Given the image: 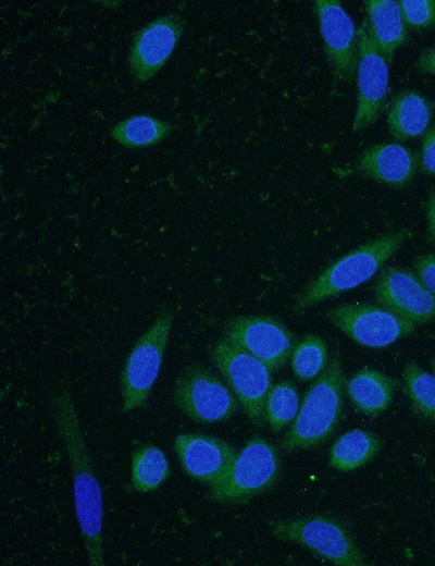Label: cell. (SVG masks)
I'll return each instance as SVG.
<instances>
[{
	"instance_id": "obj_1",
	"label": "cell",
	"mask_w": 435,
	"mask_h": 566,
	"mask_svg": "<svg viewBox=\"0 0 435 566\" xmlns=\"http://www.w3.org/2000/svg\"><path fill=\"white\" fill-rule=\"evenodd\" d=\"M50 410L71 465L75 514L88 563L91 566H102L104 564L102 491L66 383L62 382L54 389L50 399Z\"/></svg>"
},
{
	"instance_id": "obj_2",
	"label": "cell",
	"mask_w": 435,
	"mask_h": 566,
	"mask_svg": "<svg viewBox=\"0 0 435 566\" xmlns=\"http://www.w3.org/2000/svg\"><path fill=\"white\" fill-rule=\"evenodd\" d=\"M411 235L409 230L390 232L337 259L296 296L294 311L299 313L370 280Z\"/></svg>"
},
{
	"instance_id": "obj_3",
	"label": "cell",
	"mask_w": 435,
	"mask_h": 566,
	"mask_svg": "<svg viewBox=\"0 0 435 566\" xmlns=\"http://www.w3.org/2000/svg\"><path fill=\"white\" fill-rule=\"evenodd\" d=\"M344 383L340 361L335 355L307 391L290 429L279 442L283 450L315 447L331 436L343 414Z\"/></svg>"
},
{
	"instance_id": "obj_4",
	"label": "cell",
	"mask_w": 435,
	"mask_h": 566,
	"mask_svg": "<svg viewBox=\"0 0 435 566\" xmlns=\"http://www.w3.org/2000/svg\"><path fill=\"white\" fill-rule=\"evenodd\" d=\"M269 526L274 538L298 543L335 565H366L348 528L333 516L314 514L276 519Z\"/></svg>"
},
{
	"instance_id": "obj_5",
	"label": "cell",
	"mask_w": 435,
	"mask_h": 566,
	"mask_svg": "<svg viewBox=\"0 0 435 566\" xmlns=\"http://www.w3.org/2000/svg\"><path fill=\"white\" fill-rule=\"evenodd\" d=\"M173 319L170 309H162L127 355L120 377L123 411L147 404L159 376Z\"/></svg>"
},
{
	"instance_id": "obj_6",
	"label": "cell",
	"mask_w": 435,
	"mask_h": 566,
	"mask_svg": "<svg viewBox=\"0 0 435 566\" xmlns=\"http://www.w3.org/2000/svg\"><path fill=\"white\" fill-rule=\"evenodd\" d=\"M275 446L262 436L251 438L237 453L225 479L211 487L208 497L225 504H240L269 490L279 476Z\"/></svg>"
},
{
	"instance_id": "obj_7",
	"label": "cell",
	"mask_w": 435,
	"mask_h": 566,
	"mask_svg": "<svg viewBox=\"0 0 435 566\" xmlns=\"http://www.w3.org/2000/svg\"><path fill=\"white\" fill-rule=\"evenodd\" d=\"M211 358L248 418L258 427L264 426L265 402L272 387L271 370L225 337L215 342Z\"/></svg>"
},
{
	"instance_id": "obj_8",
	"label": "cell",
	"mask_w": 435,
	"mask_h": 566,
	"mask_svg": "<svg viewBox=\"0 0 435 566\" xmlns=\"http://www.w3.org/2000/svg\"><path fill=\"white\" fill-rule=\"evenodd\" d=\"M237 401L229 385L198 362L186 367L173 385V402L177 409L199 423L228 420L238 408Z\"/></svg>"
},
{
	"instance_id": "obj_9",
	"label": "cell",
	"mask_w": 435,
	"mask_h": 566,
	"mask_svg": "<svg viewBox=\"0 0 435 566\" xmlns=\"http://www.w3.org/2000/svg\"><path fill=\"white\" fill-rule=\"evenodd\" d=\"M326 317L347 336L373 348L389 346L413 333L415 323L372 304H344L327 310Z\"/></svg>"
},
{
	"instance_id": "obj_10",
	"label": "cell",
	"mask_w": 435,
	"mask_h": 566,
	"mask_svg": "<svg viewBox=\"0 0 435 566\" xmlns=\"http://www.w3.org/2000/svg\"><path fill=\"white\" fill-rule=\"evenodd\" d=\"M262 361L271 371L282 368L293 354L291 332L271 316H239L224 325V336Z\"/></svg>"
},
{
	"instance_id": "obj_11",
	"label": "cell",
	"mask_w": 435,
	"mask_h": 566,
	"mask_svg": "<svg viewBox=\"0 0 435 566\" xmlns=\"http://www.w3.org/2000/svg\"><path fill=\"white\" fill-rule=\"evenodd\" d=\"M357 109L353 131L363 130L380 118L387 100L389 77L388 61L373 42L364 21L357 30Z\"/></svg>"
},
{
	"instance_id": "obj_12",
	"label": "cell",
	"mask_w": 435,
	"mask_h": 566,
	"mask_svg": "<svg viewBox=\"0 0 435 566\" xmlns=\"http://www.w3.org/2000/svg\"><path fill=\"white\" fill-rule=\"evenodd\" d=\"M374 295L381 306L414 323L435 320V296L406 268L384 269L374 284Z\"/></svg>"
},
{
	"instance_id": "obj_13",
	"label": "cell",
	"mask_w": 435,
	"mask_h": 566,
	"mask_svg": "<svg viewBox=\"0 0 435 566\" xmlns=\"http://www.w3.org/2000/svg\"><path fill=\"white\" fill-rule=\"evenodd\" d=\"M173 447L183 470L210 488L225 479L237 455L228 442L198 433L176 435Z\"/></svg>"
},
{
	"instance_id": "obj_14",
	"label": "cell",
	"mask_w": 435,
	"mask_h": 566,
	"mask_svg": "<svg viewBox=\"0 0 435 566\" xmlns=\"http://www.w3.org/2000/svg\"><path fill=\"white\" fill-rule=\"evenodd\" d=\"M313 8L334 74L343 81L352 79L358 66V40L351 19L337 0H316Z\"/></svg>"
},
{
	"instance_id": "obj_15",
	"label": "cell",
	"mask_w": 435,
	"mask_h": 566,
	"mask_svg": "<svg viewBox=\"0 0 435 566\" xmlns=\"http://www.w3.org/2000/svg\"><path fill=\"white\" fill-rule=\"evenodd\" d=\"M183 27V20L171 14L152 21L136 34L128 61L132 74L138 81H148L162 67L178 41Z\"/></svg>"
},
{
	"instance_id": "obj_16",
	"label": "cell",
	"mask_w": 435,
	"mask_h": 566,
	"mask_svg": "<svg viewBox=\"0 0 435 566\" xmlns=\"http://www.w3.org/2000/svg\"><path fill=\"white\" fill-rule=\"evenodd\" d=\"M418 169V155L396 143H382L364 149L356 161L359 174L394 188H402Z\"/></svg>"
},
{
	"instance_id": "obj_17",
	"label": "cell",
	"mask_w": 435,
	"mask_h": 566,
	"mask_svg": "<svg viewBox=\"0 0 435 566\" xmlns=\"http://www.w3.org/2000/svg\"><path fill=\"white\" fill-rule=\"evenodd\" d=\"M364 8V22L371 38L389 63L395 50L408 38L399 3L394 0H368Z\"/></svg>"
},
{
	"instance_id": "obj_18",
	"label": "cell",
	"mask_w": 435,
	"mask_h": 566,
	"mask_svg": "<svg viewBox=\"0 0 435 566\" xmlns=\"http://www.w3.org/2000/svg\"><path fill=\"white\" fill-rule=\"evenodd\" d=\"M433 115V104L420 93L411 89L398 93L387 112L390 135L399 142L425 133Z\"/></svg>"
},
{
	"instance_id": "obj_19",
	"label": "cell",
	"mask_w": 435,
	"mask_h": 566,
	"mask_svg": "<svg viewBox=\"0 0 435 566\" xmlns=\"http://www.w3.org/2000/svg\"><path fill=\"white\" fill-rule=\"evenodd\" d=\"M396 385V380L378 370L366 368L348 381L346 392L359 411L376 416L390 405Z\"/></svg>"
},
{
	"instance_id": "obj_20",
	"label": "cell",
	"mask_w": 435,
	"mask_h": 566,
	"mask_svg": "<svg viewBox=\"0 0 435 566\" xmlns=\"http://www.w3.org/2000/svg\"><path fill=\"white\" fill-rule=\"evenodd\" d=\"M381 447L382 440L378 435L368 430L355 429L333 443L330 463L340 471L355 470L369 463Z\"/></svg>"
},
{
	"instance_id": "obj_21",
	"label": "cell",
	"mask_w": 435,
	"mask_h": 566,
	"mask_svg": "<svg viewBox=\"0 0 435 566\" xmlns=\"http://www.w3.org/2000/svg\"><path fill=\"white\" fill-rule=\"evenodd\" d=\"M132 484L140 493L157 490L170 477L164 453L154 445H142L132 456Z\"/></svg>"
},
{
	"instance_id": "obj_22",
	"label": "cell",
	"mask_w": 435,
	"mask_h": 566,
	"mask_svg": "<svg viewBox=\"0 0 435 566\" xmlns=\"http://www.w3.org/2000/svg\"><path fill=\"white\" fill-rule=\"evenodd\" d=\"M170 132L171 126L164 121L142 114L120 122L112 128L111 135L126 147L138 148L161 142Z\"/></svg>"
},
{
	"instance_id": "obj_23",
	"label": "cell",
	"mask_w": 435,
	"mask_h": 566,
	"mask_svg": "<svg viewBox=\"0 0 435 566\" xmlns=\"http://www.w3.org/2000/svg\"><path fill=\"white\" fill-rule=\"evenodd\" d=\"M403 384L414 413L435 420V376L414 362H408L403 370Z\"/></svg>"
},
{
	"instance_id": "obj_24",
	"label": "cell",
	"mask_w": 435,
	"mask_h": 566,
	"mask_svg": "<svg viewBox=\"0 0 435 566\" xmlns=\"http://www.w3.org/2000/svg\"><path fill=\"white\" fill-rule=\"evenodd\" d=\"M299 410L298 393L290 381L272 385L265 402V421L275 433L294 421Z\"/></svg>"
},
{
	"instance_id": "obj_25",
	"label": "cell",
	"mask_w": 435,
	"mask_h": 566,
	"mask_svg": "<svg viewBox=\"0 0 435 566\" xmlns=\"http://www.w3.org/2000/svg\"><path fill=\"white\" fill-rule=\"evenodd\" d=\"M328 355L325 342L316 335L304 336L291 354V368L297 379L310 381L327 367Z\"/></svg>"
},
{
	"instance_id": "obj_26",
	"label": "cell",
	"mask_w": 435,
	"mask_h": 566,
	"mask_svg": "<svg viewBox=\"0 0 435 566\" xmlns=\"http://www.w3.org/2000/svg\"><path fill=\"white\" fill-rule=\"evenodd\" d=\"M398 3L408 27L419 29L435 25V0H400Z\"/></svg>"
},
{
	"instance_id": "obj_27",
	"label": "cell",
	"mask_w": 435,
	"mask_h": 566,
	"mask_svg": "<svg viewBox=\"0 0 435 566\" xmlns=\"http://www.w3.org/2000/svg\"><path fill=\"white\" fill-rule=\"evenodd\" d=\"M418 167L426 175H435V125L428 127L422 137Z\"/></svg>"
},
{
	"instance_id": "obj_28",
	"label": "cell",
	"mask_w": 435,
	"mask_h": 566,
	"mask_svg": "<svg viewBox=\"0 0 435 566\" xmlns=\"http://www.w3.org/2000/svg\"><path fill=\"white\" fill-rule=\"evenodd\" d=\"M415 274L435 296V254L418 256L413 261Z\"/></svg>"
},
{
	"instance_id": "obj_29",
	"label": "cell",
	"mask_w": 435,
	"mask_h": 566,
	"mask_svg": "<svg viewBox=\"0 0 435 566\" xmlns=\"http://www.w3.org/2000/svg\"><path fill=\"white\" fill-rule=\"evenodd\" d=\"M415 67L420 72L435 75V47L426 48L419 54Z\"/></svg>"
},
{
	"instance_id": "obj_30",
	"label": "cell",
	"mask_w": 435,
	"mask_h": 566,
	"mask_svg": "<svg viewBox=\"0 0 435 566\" xmlns=\"http://www.w3.org/2000/svg\"><path fill=\"white\" fill-rule=\"evenodd\" d=\"M427 241L435 247V189L431 193L426 205Z\"/></svg>"
},
{
	"instance_id": "obj_31",
	"label": "cell",
	"mask_w": 435,
	"mask_h": 566,
	"mask_svg": "<svg viewBox=\"0 0 435 566\" xmlns=\"http://www.w3.org/2000/svg\"><path fill=\"white\" fill-rule=\"evenodd\" d=\"M433 371H434V376H435V357L433 359Z\"/></svg>"
}]
</instances>
